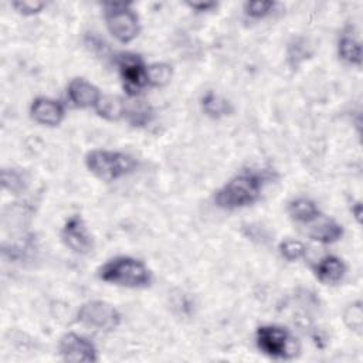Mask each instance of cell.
<instances>
[{
    "label": "cell",
    "instance_id": "10",
    "mask_svg": "<svg viewBox=\"0 0 363 363\" xmlns=\"http://www.w3.org/2000/svg\"><path fill=\"white\" fill-rule=\"evenodd\" d=\"M30 113L31 118L40 125L57 126L64 119V106L60 101L41 96L33 101Z\"/></svg>",
    "mask_w": 363,
    "mask_h": 363
},
{
    "label": "cell",
    "instance_id": "18",
    "mask_svg": "<svg viewBox=\"0 0 363 363\" xmlns=\"http://www.w3.org/2000/svg\"><path fill=\"white\" fill-rule=\"evenodd\" d=\"M337 51L339 55L343 61H346L347 64L352 65H360L362 62V52H360V44L349 37V35H343L339 40V45H337Z\"/></svg>",
    "mask_w": 363,
    "mask_h": 363
},
{
    "label": "cell",
    "instance_id": "16",
    "mask_svg": "<svg viewBox=\"0 0 363 363\" xmlns=\"http://www.w3.org/2000/svg\"><path fill=\"white\" fill-rule=\"evenodd\" d=\"M201 109L203 112L214 119L227 116L233 112V106L230 104V101H227L225 98L214 94V92H207L204 94V96L201 98Z\"/></svg>",
    "mask_w": 363,
    "mask_h": 363
},
{
    "label": "cell",
    "instance_id": "22",
    "mask_svg": "<svg viewBox=\"0 0 363 363\" xmlns=\"http://www.w3.org/2000/svg\"><path fill=\"white\" fill-rule=\"evenodd\" d=\"M274 6H275L274 1H261V0L247 1L244 4V11L251 18H262L271 13Z\"/></svg>",
    "mask_w": 363,
    "mask_h": 363
},
{
    "label": "cell",
    "instance_id": "15",
    "mask_svg": "<svg viewBox=\"0 0 363 363\" xmlns=\"http://www.w3.org/2000/svg\"><path fill=\"white\" fill-rule=\"evenodd\" d=\"M95 111L108 121H118L125 115V101L116 95H101Z\"/></svg>",
    "mask_w": 363,
    "mask_h": 363
},
{
    "label": "cell",
    "instance_id": "25",
    "mask_svg": "<svg viewBox=\"0 0 363 363\" xmlns=\"http://www.w3.org/2000/svg\"><path fill=\"white\" fill-rule=\"evenodd\" d=\"M189 6L196 10V11H208L210 9L216 7V3H210V1H204V3H189Z\"/></svg>",
    "mask_w": 363,
    "mask_h": 363
},
{
    "label": "cell",
    "instance_id": "19",
    "mask_svg": "<svg viewBox=\"0 0 363 363\" xmlns=\"http://www.w3.org/2000/svg\"><path fill=\"white\" fill-rule=\"evenodd\" d=\"M147 84L152 86H164L172 78V67L164 62H155L147 67Z\"/></svg>",
    "mask_w": 363,
    "mask_h": 363
},
{
    "label": "cell",
    "instance_id": "20",
    "mask_svg": "<svg viewBox=\"0 0 363 363\" xmlns=\"http://www.w3.org/2000/svg\"><path fill=\"white\" fill-rule=\"evenodd\" d=\"M1 184L6 190L11 191V193H20L21 190H24L26 187V182L24 177L20 172L14 170V169H3L1 172Z\"/></svg>",
    "mask_w": 363,
    "mask_h": 363
},
{
    "label": "cell",
    "instance_id": "13",
    "mask_svg": "<svg viewBox=\"0 0 363 363\" xmlns=\"http://www.w3.org/2000/svg\"><path fill=\"white\" fill-rule=\"evenodd\" d=\"M308 235L319 242L330 244L343 235V227L332 218H323L308 230Z\"/></svg>",
    "mask_w": 363,
    "mask_h": 363
},
{
    "label": "cell",
    "instance_id": "24",
    "mask_svg": "<svg viewBox=\"0 0 363 363\" xmlns=\"http://www.w3.org/2000/svg\"><path fill=\"white\" fill-rule=\"evenodd\" d=\"M11 6L21 14H26V16H31V14H37L40 13L45 3L43 1H37V0H21V1H13Z\"/></svg>",
    "mask_w": 363,
    "mask_h": 363
},
{
    "label": "cell",
    "instance_id": "9",
    "mask_svg": "<svg viewBox=\"0 0 363 363\" xmlns=\"http://www.w3.org/2000/svg\"><path fill=\"white\" fill-rule=\"evenodd\" d=\"M58 350L65 362H96L95 346L77 333H65L58 343Z\"/></svg>",
    "mask_w": 363,
    "mask_h": 363
},
{
    "label": "cell",
    "instance_id": "8",
    "mask_svg": "<svg viewBox=\"0 0 363 363\" xmlns=\"http://www.w3.org/2000/svg\"><path fill=\"white\" fill-rule=\"evenodd\" d=\"M61 240L71 251L77 254H88L94 248L92 237L82 220L81 216L75 214L71 216L62 230H61Z\"/></svg>",
    "mask_w": 363,
    "mask_h": 363
},
{
    "label": "cell",
    "instance_id": "7",
    "mask_svg": "<svg viewBox=\"0 0 363 363\" xmlns=\"http://www.w3.org/2000/svg\"><path fill=\"white\" fill-rule=\"evenodd\" d=\"M123 86L130 96H136L138 92L147 85V65H145L140 55L133 52H122L116 58Z\"/></svg>",
    "mask_w": 363,
    "mask_h": 363
},
{
    "label": "cell",
    "instance_id": "5",
    "mask_svg": "<svg viewBox=\"0 0 363 363\" xmlns=\"http://www.w3.org/2000/svg\"><path fill=\"white\" fill-rule=\"evenodd\" d=\"M105 20L109 33L121 43H130L139 34V18L126 3H106Z\"/></svg>",
    "mask_w": 363,
    "mask_h": 363
},
{
    "label": "cell",
    "instance_id": "14",
    "mask_svg": "<svg viewBox=\"0 0 363 363\" xmlns=\"http://www.w3.org/2000/svg\"><path fill=\"white\" fill-rule=\"evenodd\" d=\"M288 213L295 221L303 224L313 223L320 214L316 204L308 197H298L289 201Z\"/></svg>",
    "mask_w": 363,
    "mask_h": 363
},
{
    "label": "cell",
    "instance_id": "11",
    "mask_svg": "<svg viewBox=\"0 0 363 363\" xmlns=\"http://www.w3.org/2000/svg\"><path fill=\"white\" fill-rule=\"evenodd\" d=\"M67 95L78 108L95 106L101 98L99 89L84 78H74L67 86Z\"/></svg>",
    "mask_w": 363,
    "mask_h": 363
},
{
    "label": "cell",
    "instance_id": "12",
    "mask_svg": "<svg viewBox=\"0 0 363 363\" xmlns=\"http://www.w3.org/2000/svg\"><path fill=\"white\" fill-rule=\"evenodd\" d=\"M345 272L346 267L343 261L335 255H326L315 265L316 278L326 285H333L342 281Z\"/></svg>",
    "mask_w": 363,
    "mask_h": 363
},
{
    "label": "cell",
    "instance_id": "3",
    "mask_svg": "<svg viewBox=\"0 0 363 363\" xmlns=\"http://www.w3.org/2000/svg\"><path fill=\"white\" fill-rule=\"evenodd\" d=\"M85 166L98 179L112 182L132 173L136 169V162L126 153L98 149L85 156Z\"/></svg>",
    "mask_w": 363,
    "mask_h": 363
},
{
    "label": "cell",
    "instance_id": "4",
    "mask_svg": "<svg viewBox=\"0 0 363 363\" xmlns=\"http://www.w3.org/2000/svg\"><path fill=\"white\" fill-rule=\"evenodd\" d=\"M255 342L264 354L274 359H291L298 353L291 333L277 325L259 326L255 333Z\"/></svg>",
    "mask_w": 363,
    "mask_h": 363
},
{
    "label": "cell",
    "instance_id": "23",
    "mask_svg": "<svg viewBox=\"0 0 363 363\" xmlns=\"http://www.w3.org/2000/svg\"><path fill=\"white\" fill-rule=\"evenodd\" d=\"M362 305L360 302H356L353 305H349L343 313V320L352 330L360 332L362 329Z\"/></svg>",
    "mask_w": 363,
    "mask_h": 363
},
{
    "label": "cell",
    "instance_id": "1",
    "mask_svg": "<svg viewBox=\"0 0 363 363\" xmlns=\"http://www.w3.org/2000/svg\"><path fill=\"white\" fill-rule=\"evenodd\" d=\"M268 179L264 170H244L216 191L214 201L225 210L247 207L259 199Z\"/></svg>",
    "mask_w": 363,
    "mask_h": 363
},
{
    "label": "cell",
    "instance_id": "2",
    "mask_svg": "<svg viewBox=\"0 0 363 363\" xmlns=\"http://www.w3.org/2000/svg\"><path fill=\"white\" fill-rule=\"evenodd\" d=\"M99 279L108 284L126 286V288H143L152 281L149 268L136 258L121 255L105 262L98 271Z\"/></svg>",
    "mask_w": 363,
    "mask_h": 363
},
{
    "label": "cell",
    "instance_id": "17",
    "mask_svg": "<svg viewBox=\"0 0 363 363\" xmlns=\"http://www.w3.org/2000/svg\"><path fill=\"white\" fill-rule=\"evenodd\" d=\"M128 122L133 126H145L152 119V108L145 101L125 102V115Z\"/></svg>",
    "mask_w": 363,
    "mask_h": 363
},
{
    "label": "cell",
    "instance_id": "21",
    "mask_svg": "<svg viewBox=\"0 0 363 363\" xmlns=\"http://www.w3.org/2000/svg\"><path fill=\"white\" fill-rule=\"evenodd\" d=\"M279 252L286 261L294 262V261L301 259L305 255L306 247L301 241H296V240H284L279 244Z\"/></svg>",
    "mask_w": 363,
    "mask_h": 363
},
{
    "label": "cell",
    "instance_id": "6",
    "mask_svg": "<svg viewBox=\"0 0 363 363\" xmlns=\"http://www.w3.org/2000/svg\"><path fill=\"white\" fill-rule=\"evenodd\" d=\"M77 320L95 330L112 332L121 323V313L105 301H88L79 306Z\"/></svg>",
    "mask_w": 363,
    "mask_h": 363
}]
</instances>
